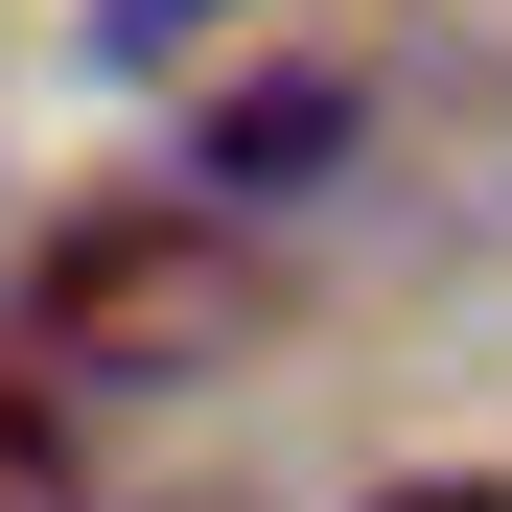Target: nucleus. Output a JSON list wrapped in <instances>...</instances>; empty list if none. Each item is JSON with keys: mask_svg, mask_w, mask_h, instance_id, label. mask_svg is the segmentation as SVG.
Wrapping results in <instances>:
<instances>
[{"mask_svg": "<svg viewBox=\"0 0 512 512\" xmlns=\"http://www.w3.org/2000/svg\"><path fill=\"white\" fill-rule=\"evenodd\" d=\"M24 326H47V373H233L256 326H280V280H256L233 210L140 187V210H70V233H47Z\"/></svg>", "mask_w": 512, "mask_h": 512, "instance_id": "1", "label": "nucleus"}, {"mask_svg": "<svg viewBox=\"0 0 512 512\" xmlns=\"http://www.w3.org/2000/svg\"><path fill=\"white\" fill-rule=\"evenodd\" d=\"M350 140H373L350 70H256V94H210V140H187V210H233V233H256V210H303Z\"/></svg>", "mask_w": 512, "mask_h": 512, "instance_id": "2", "label": "nucleus"}, {"mask_svg": "<svg viewBox=\"0 0 512 512\" xmlns=\"http://www.w3.org/2000/svg\"><path fill=\"white\" fill-rule=\"evenodd\" d=\"M210 24H233V0H94V70H117V94H140V70H187Z\"/></svg>", "mask_w": 512, "mask_h": 512, "instance_id": "3", "label": "nucleus"}, {"mask_svg": "<svg viewBox=\"0 0 512 512\" xmlns=\"http://www.w3.org/2000/svg\"><path fill=\"white\" fill-rule=\"evenodd\" d=\"M373 512H512V489H466V466H443V489H373Z\"/></svg>", "mask_w": 512, "mask_h": 512, "instance_id": "4", "label": "nucleus"}]
</instances>
